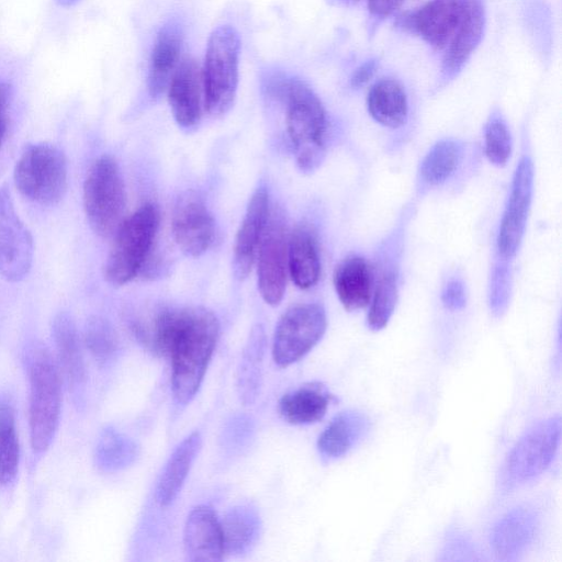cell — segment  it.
Segmentation results:
<instances>
[{
  "instance_id": "1",
  "label": "cell",
  "mask_w": 562,
  "mask_h": 562,
  "mask_svg": "<svg viewBox=\"0 0 562 562\" xmlns=\"http://www.w3.org/2000/svg\"><path fill=\"white\" fill-rule=\"evenodd\" d=\"M218 331L214 313L201 306L165 310L153 321L148 344L169 358L171 390L179 404H188L199 391Z\"/></svg>"
},
{
  "instance_id": "2",
  "label": "cell",
  "mask_w": 562,
  "mask_h": 562,
  "mask_svg": "<svg viewBox=\"0 0 562 562\" xmlns=\"http://www.w3.org/2000/svg\"><path fill=\"white\" fill-rule=\"evenodd\" d=\"M24 362L30 383V441L33 452L41 454L52 445L59 424L60 373L50 350L41 341L26 348Z\"/></svg>"
},
{
  "instance_id": "3",
  "label": "cell",
  "mask_w": 562,
  "mask_h": 562,
  "mask_svg": "<svg viewBox=\"0 0 562 562\" xmlns=\"http://www.w3.org/2000/svg\"><path fill=\"white\" fill-rule=\"evenodd\" d=\"M281 101L286 105V130L294 148L296 164L312 171L321 164L328 122L324 105L303 80L290 77Z\"/></svg>"
},
{
  "instance_id": "4",
  "label": "cell",
  "mask_w": 562,
  "mask_h": 562,
  "mask_svg": "<svg viewBox=\"0 0 562 562\" xmlns=\"http://www.w3.org/2000/svg\"><path fill=\"white\" fill-rule=\"evenodd\" d=\"M561 418L552 416L529 427L508 451L498 473L502 494L533 481L551 464L559 449Z\"/></svg>"
},
{
  "instance_id": "5",
  "label": "cell",
  "mask_w": 562,
  "mask_h": 562,
  "mask_svg": "<svg viewBox=\"0 0 562 562\" xmlns=\"http://www.w3.org/2000/svg\"><path fill=\"white\" fill-rule=\"evenodd\" d=\"M159 227V211L153 203L140 205L122 221L104 265L105 280L115 286L133 280L143 269Z\"/></svg>"
},
{
  "instance_id": "6",
  "label": "cell",
  "mask_w": 562,
  "mask_h": 562,
  "mask_svg": "<svg viewBox=\"0 0 562 562\" xmlns=\"http://www.w3.org/2000/svg\"><path fill=\"white\" fill-rule=\"evenodd\" d=\"M239 49V35L229 25L216 27L209 37L202 72L204 109L213 116L227 113L235 102Z\"/></svg>"
},
{
  "instance_id": "7",
  "label": "cell",
  "mask_w": 562,
  "mask_h": 562,
  "mask_svg": "<svg viewBox=\"0 0 562 562\" xmlns=\"http://www.w3.org/2000/svg\"><path fill=\"white\" fill-rule=\"evenodd\" d=\"M125 187L116 161L103 155L90 166L83 182V209L91 229L110 237L123 221Z\"/></svg>"
},
{
  "instance_id": "8",
  "label": "cell",
  "mask_w": 562,
  "mask_h": 562,
  "mask_svg": "<svg viewBox=\"0 0 562 562\" xmlns=\"http://www.w3.org/2000/svg\"><path fill=\"white\" fill-rule=\"evenodd\" d=\"M14 183L33 202L47 205L59 202L68 184L64 153L49 144L29 146L16 161Z\"/></svg>"
},
{
  "instance_id": "9",
  "label": "cell",
  "mask_w": 562,
  "mask_h": 562,
  "mask_svg": "<svg viewBox=\"0 0 562 562\" xmlns=\"http://www.w3.org/2000/svg\"><path fill=\"white\" fill-rule=\"evenodd\" d=\"M327 328L324 307L304 303L290 307L279 319L272 344V358L279 367H288L308 353Z\"/></svg>"
},
{
  "instance_id": "10",
  "label": "cell",
  "mask_w": 562,
  "mask_h": 562,
  "mask_svg": "<svg viewBox=\"0 0 562 562\" xmlns=\"http://www.w3.org/2000/svg\"><path fill=\"white\" fill-rule=\"evenodd\" d=\"M289 234L280 210L270 211L258 248V290L269 305H278L285 292Z\"/></svg>"
},
{
  "instance_id": "11",
  "label": "cell",
  "mask_w": 562,
  "mask_h": 562,
  "mask_svg": "<svg viewBox=\"0 0 562 562\" xmlns=\"http://www.w3.org/2000/svg\"><path fill=\"white\" fill-rule=\"evenodd\" d=\"M533 191V165L522 157L514 172L510 190L502 214L496 248L499 257L512 259L522 241Z\"/></svg>"
},
{
  "instance_id": "12",
  "label": "cell",
  "mask_w": 562,
  "mask_h": 562,
  "mask_svg": "<svg viewBox=\"0 0 562 562\" xmlns=\"http://www.w3.org/2000/svg\"><path fill=\"white\" fill-rule=\"evenodd\" d=\"M34 254L31 232L15 211L10 192L0 187V273L10 282L29 273Z\"/></svg>"
},
{
  "instance_id": "13",
  "label": "cell",
  "mask_w": 562,
  "mask_h": 562,
  "mask_svg": "<svg viewBox=\"0 0 562 562\" xmlns=\"http://www.w3.org/2000/svg\"><path fill=\"white\" fill-rule=\"evenodd\" d=\"M171 227L177 245L189 256L198 257L213 244L214 220L196 194L188 193L179 199L173 211Z\"/></svg>"
},
{
  "instance_id": "14",
  "label": "cell",
  "mask_w": 562,
  "mask_h": 562,
  "mask_svg": "<svg viewBox=\"0 0 562 562\" xmlns=\"http://www.w3.org/2000/svg\"><path fill=\"white\" fill-rule=\"evenodd\" d=\"M168 101L179 126L191 128L199 124L204 108L203 72L192 57H184L168 85Z\"/></svg>"
},
{
  "instance_id": "15",
  "label": "cell",
  "mask_w": 562,
  "mask_h": 562,
  "mask_svg": "<svg viewBox=\"0 0 562 562\" xmlns=\"http://www.w3.org/2000/svg\"><path fill=\"white\" fill-rule=\"evenodd\" d=\"M539 515L529 505H519L504 514L490 533L491 548L498 560L510 561L524 554L536 539Z\"/></svg>"
},
{
  "instance_id": "16",
  "label": "cell",
  "mask_w": 562,
  "mask_h": 562,
  "mask_svg": "<svg viewBox=\"0 0 562 562\" xmlns=\"http://www.w3.org/2000/svg\"><path fill=\"white\" fill-rule=\"evenodd\" d=\"M269 214L268 192L265 188H258L249 200L235 237L233 267L239 280L247 278L251 271Z\"/></svg>"
},
{
  "instance_id": "17",
  "label": "cell",
  "mask_w": 562,
  "mask_h": 562,
  "mask_svg": "<svg viewBox=\"0 0 562 562\" xmlns=\"http://www.w3.org/2000/svg\"><path fill=\"white\" fill-rule=\"evenodd\" d=\"M484 24L482 0H461L460 18L442 60L441 71L446 79L454 77L469 60L482 40Z\"/></svg>"
},
{
  "instance_id": "18",
  "label": "cell",
  "mask_w": 562,
  "mask_h": 562,
  "mask_svg": "<svg viewBox=\"0 0 562 562\" xmlns=\"http://www.w3.org/2000/svg\"><path fill=\"white\" fill-rule=\"evenodd\" d=\"M59 369L74 401L80 402L86 385V367L80 337L74 318L67 312L58 313L52 324Z\"/></svg>"
},
{
  "instance_id": "19",
  "label": "cell",
  "mask_w": 562,
  "mask_h": 562,
  "mask_svg": "<svg viewBox=\"0 0 562 562\" xmlns=\"http://www.w3.org/2000/svg\"><path fill=\"white\" fill-rule=\"evenodd\" d=\"M186 558L192 562L223 560L224 547L221 524L214 510L204 505L193 508L183 532Z\"/></svg>"
},
{
  "instance_id": "20",
  "label": "cell",
  "mask_w": 562,
  "mask_h": 562,
  "mask_svg": "<svg viewBox=\"0 0 562 562\" xmlns=\"http://www.w3.org/2000/svg\"><path fill=\"white\" fill-rule=\"evenodd\" d=\"M461 0H429L403 19V26L419 34L430 46L446 47L460 18Z\"/></svg>"
},
{
  "instance_id": "21",
  "label": "cell",
  "mask_w": 562,
  "mask_h": 562,
  "mask_svg": "<svg viewBox=\"0 0 562 562\" xmlns=\"http://www.w3.org/2000/svg\"><path fill=\"white\" fill-rule=\"evenodd\" d=\"M182 38V29L176 21L165 24L157 35L150 55L147 79L148 92L154 99L159 98L168 88L179 64Z\"/></svg>"
},
{
  "instance_id": "22",
  "label": "cell",
  "mask_w": 562,
  "mask_h": 562,
  "mask_svg": "<svg viewBox=\"0 0 562 562\" xmlns=\"http://www.w3.org/2000/svg\"><path fill=\"white\" fill-rule=\"evenodd\" d=\"M370 429L369 417L357 409L337 414L322 431L317 448L323 458L334 460L347 454Z\"/></svg>"
},
{
  "instance_id": "23",
  "label": "cell",
  "mask_w": 562,
  "mask_h": 562,
  "mask_svg": "<svg viewBox=\"0 0 562 562\" xmlns=\"http://www.w3.org/2000/svg\"><path fill=\"white\" fill-rule=\"evenodd\" d=\"M337 296L347 311H357L369 305L374 277L370 263L360 256H349L337 267L334 274Z\"/></svg>"
},
{
  "instance_id": "24",
  "label": "cell",
  "mask_w": 562,
  "mask_h": 562,
  "mask_svg": "<svg viewBox=\"0 0 562 562\" xmlns=\"http://www.w3.org/2000/svg\"><path fill=\"white\" fill-rule=\"evenodd\" d=\"M288 271L300 289L314 286L321 276V258L315 234L305 225L289 235Z\"/></svg>"
},
{
  "instance_id": "25",
  "label": "cell",
  "mask_w": 562,
  "mask_h": 562,
  "mask_svg": "<svg viewBox=\"0 0 562 562\" xmlns=\"http://www.w3.org/2000/svg\"><path fill=\"white\" fill-rule=\"evenodd\" d=\"M333 400L327 389L313 382L282 396L279 403L281 416L293 425H310L321 420Z\"/></svg>"
},
{
  "instance_id": "26",
  "label": "cell",
  "mask_w": 562,
  "mask_h": 562,
  "mask_svg": "<svg viewBox=\"0 0 562 562\" xmlns=\"http://www.w3.org/2000/svg\"><path fill=\"white\" fill-rule=\"evenodd\" d=\"M370 115L381 125L398 128L405 124L408 115V101L403 86L391 78L375 82L367 98Z\"/></svg>"
},
{
  "instance_id": "27",
  "label": "cell",
  "mask_w": 562,
  "mask_h": 562,
  "mask_svg": "<svg viewBox=\"0 0 562 562\" xmlns=\"http://www.w3.org/2000/svg\"><path fill=\"white\" fill-rule=\"evenodd\" d=\"M201 446L198 431L186 437L168 459L157 485V501L170 505L178 496Z\"/></svg>"
},
{
  "instance_id": "28",
  "label": "cell",
  "mask_w": 562,
  "mask_h": 562,
  "mask_svg": "<svg viewBox=\"0 0 562 562\" xmlns=\"http://www.w3.org/2000/svg\"><path fill=\"white\" fill-rule=\"evenodd\" d=\"M221 524L224 554H241L256 541L259 532V517L248 506L229 509Z\"/></svg>"
},
{
  "instance_id": "29",
  "label": "cell",
  "mask_w": 562,
  "mask_h": 562,
  "mask_svg": "<svg viewBox=\"0 0 562 562\" xmlns=\"http://www.w3.org/2000/svg\"><path fill=\"white\" fill-rule=\"evenodd\" d=\"M463 155L462 145L453 139L437 142L424 157L419 180L424 186L436 187L447 181L458 169Z\"/></svg>"
},
{
  "instance_id": "30",
  "label": "cell",
  "mask_w": 562,
  "mask_h": 562,
  "mask_svg": "<svg viewBox=\"0 0 562 562\" xmlns=\"http://www.w3.org/2000/svg\"><path fill=\"white\" fill-rule=\"evenodd\" d=\"M20 461V446L15 416L11 403L0 397V485L12 483Z\"/></svg>"
},
{
  "instance_id": "31",
  "label": "cell",
  "mask_w": 562,
  "mask_h": 562,
  "mask_svg": "<svg viewBox=\"0 0 562 562\" xmlns=\"http://www.w3.org/2000/svg\"><path fill=\"white\" fill-rule=\"evenodd\" d=\"M397 294V274L393 269L387 268L374 282L367 316L370 329L381 330L387 325L396 306Z\"/></svg>"
},
{
  "instance_id": "32",
  "label": "cell",
  "mask_w": 562,
  "mask_h": 562,
  "mask_svg": "<svg viewBox=\"0 0 562 562\" xmlns=\"http://www.w3.org/2000/svg\"><path fill=\"white\" fill-rule=\"evenodd\" d=\"M263 355V333L256 329L245 349L238 369V392L244 403L254 402L257 396L261 376V362Z\"/></svg>"
},
{
  "instance_id": "33",
  "label": "cell",
  "mask_w": 562,
  "mask_h": 562,
  "mask_svg": "<svg viewBox=\"0 0 562 562\" xmlns=\"http://www.w3.org/2000/svg\"><path fill=\"white\" fill-rule=\"evenodd\" d=\"M83 342L100 364L108 363L117 350V339L111 324L99 316L90 317L85 326Z\"/></svg>"
},
{
  "instance_id": "34",
  "label": "cell",
  "mask_w": 562,
  "mask_h": 562,
  "mask_svg": "<svg viewBox=\"0 0 562 562\" xmlns=\"http://www.w3.org/2000/svg\"><path fill=\"white\" fill-rule=\"evenodd\" d=\"M134 448L127 438L114 429H106L97 445L95 461L106 471L121 469L134 458Z\"/></svg>"
},
{
  "instance_id": "35",
  "label": "cell",
  "mask_w": 562,
  "mask_h": 562,
  "mask_svg": "<svg viewBox=\"0 0 562 562\" xmlns=\"http://www.w3.org/2000/svg\"><path fill=\"white\" fill-rule=\"evenodd\" d=\"M513 149L512 135L504 119L493 114L484 131V150L487 159L495 166L507 164Z\"/></svg>"
},
{
  "instance_id": "36",
  "label": "cell",
  "mask_w": 562,
  "mask_h": 562,
  "mask_svg": "<svg viewBox=\"0 0 562 562\" xmlns=\"http://www.w3.org/2000/svg\"><path fill=\"white\" fill-rule=\"evenodd\" d=\"M443 305L451 311H458L465 305V290L463 283L458 279H452L446 283L441 293Z\"/></svg>"
},
{
  "instance_id": "37",
  "label": "cell",
  "mask_w": 562,
  "mask_h": 562,
  "mask_svg": "<svg viewBox=\"0 0 562 562\" xmlns=\"http://www.w3.org/2000/svg\"><path fill=\"white\" fill-rule=\"evenodd\" d=\"M474 551V548L472 547V543H469L465 538L460 537V535H454L453 538L449 540V543L446 544L445 554H453L452 560H459L460 555L461 559L465 560V554H472Z\"/></svg>"
},
{
  "instance_id": "38",
  "label": "cell",
  "mask_w": 562,
  "mask_h": 562,
  "mask_svg": "<svg viewBox=\"0 0 562 562\" xmlns=\"http://www.w3.org/2000/svg\"><path fill=\"white\" fill-rule=\"evenodd\" d=\"M404 0H368L370 13L376 18H386L397 10Z\"/></svg>"
},
{
  "instance_id": "39",
  "label": "cell",
  "mask_w": 562,
  "mask_h": 562,
  "mask_svg": "<svg viewBox=\"0 0 562 562\" xmlns=\"http://www.w3.org/2000/svg\"><path fill=\"white\" fill-rule=\"evenodd\" d=\"M376 70V61L368 60L359 66L352 74L350 83L353 88L364 86L374 75Z\"/></svg>"
},
{
  "instance_id": "40",
  "label": "cell",
  "mask_w": 562,
  "mask_h": 562,
  "mask_svg": "<svg viewBox=\"0 0 562 562\" xmlns=\"http://www.w3.org/2000/svg\"><path fill=\"white\" fill-rule=\"evenodd\" d=\"M11 99V86L8 82H0V126L8 125V109Z\"/></svg>"
},
{
  "instance_id": "41",
  "label": "cell",
  "mask_w": 562,
  "mask_h": 562,
  "mask_svg": "<svg viewBox=\"0 0 562 562\" xmlns=\"http://www.w3.org/2000/svg\"><path fill=\"white\" fill-rule=\"evenodd\" d=\"M337 3L339 4H342V5H353L356 4L359 0H335Z\"/></svg>"
},
{
  "instance_id": "42",
  "label": "cell",
  "mask_w": 562,
  "mask_h": 562,
  "mask_svg": "<svg viewBox=\"0 0 562 562\" xmlns=\"http://www.w3.org/2000/svg\"><path fill=\"white\" fill-rule=\"evenodd\" d=\"M8 125L0 126V146L5 137Z\"/></svg>"
}]
</instances>
